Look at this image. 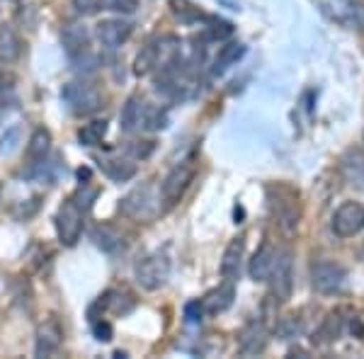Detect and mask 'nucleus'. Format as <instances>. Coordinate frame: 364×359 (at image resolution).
I'll list each match as a JSON object with an SVG mask.
<instances>
[{"mask_svg": "<svg viewBox=\"0 0 364 359\" xmlns=\"http://www.w3.org/2000/svg\"><path fill=\"white\" fill-rule=\"evenodd\" d=\"M90 207V202L80 204V197H70L56 214V231L63 245H75L83 233L85 223V209Z\"/></svg>", "mask_w": 364, "mask_h": 359, "instance_id": "f257e3e1", "label": "nucleus"}, {"mask_svg": "<svg viewBox=\"0 0 364 359\" xmlns=\"http://www.w3.org/2000/svg\"><path fill=\"white\" fill-rule=\"evenodd\" d=\"M311 286L318 294H343L348 286V269L333 260H316L311 264Z\"/></svg>", "mask_w": 364, "mask_h": 359, "instance_id": "f03ea898", "label": "nucleus"}, {"mask_svg": "<svg viewBox=\"0 0 364 359\" xmlns=\"http://www.w3.org/2000/svg\"><path fill=\"white\" fill-rule=\"evenodd\" d=\"M134 277H136L139 286H144V289H149V291L161 289L170 277V260L163 252H151V255L141 257L136 262Z\"/></svg>", "mask_w": 364, "mask_h": 359, "instance_id": "7ed1b4c3", "label": "nucleus"}, {"mask_svg": "<svg viewBox=\"0 0 364 359\" xmlns=\"http://www.w3.org/2000/svg\"><path fill=\"white\" fill-rule=\"evenodd\" d=\"M61 100L66 102V107L73 112V114H92L102 107V92L97 87H92L90 83H68L63 85L61 90Z\"/></svg>", "mask_w": 364, "mask_h": 359, "instance_id": "20e7f679", "label": "nucleus"}, {"mask_svg": "<svg viewBox=\"0 0 364 359\" xmlns=\"http://www.w3.org/2000/svg\"><path fill=\"white\" fill-rule=\"evenodd\" d=\"M267 279L272 282V294L277 296V301H289L291 289H294V255H291V250L274 252V262Z\"/></svg>", "mask_w": 364, "mask_h": 359, "instance_id": "39448f33", "label": "nucleus"}, {"mask_svg": "<svg viewBox=\"0 0 364 359\" xmlns=\"http://www.w3.org/2000/svg\"><path fill=\"white\" fill-rule=\"evenodd\" d=\"M331 228L338 238H352L364 231V207L360 202H343L333 214Z\"/></svg>", "mask_w": 364, "mask_h": 359, "instance_id": "423d86ee", "label": "nucleus"}, {"mask_svg": "<svg viewBox=\"0 0 364 359\" xmlns=\"http://www.w3.org/2000/svg\"><path fill=\"white\" fill-rule=\"evenodd\" d=\"M272 209L277 216V223L284 233H294L301 219V209H299V194L289 187H277V199H272Z\"/></svg>", "mask_w": 364, "mask_h": 359, "instance_id": "0eeeda50", "label": "nucleus"}, {"mask_svg": "<svg viewBox=\"0 0 364 359\" xmlns=\"http://www.w3.org/2000/svg\"><path fill=\"white\" fill-rule=\"evenodd\" d=\"M195 180V166L192 163H180L166 175L161 185V197L166 204H178L182 199V194L187 192V187Z\"/></svg>", "mask_w": 364, "mask_h": 359, "instance_id": "6e6552de", "label": "nucleus"}, {"mask_svg": "<svg viewBox=\"0 0 364 359\" xmlns=\"http://www.w3.org/2000/svg\"><path fill=\"white\" fill-rule=\"evenodd\" d=\"M63 343V331L61 323L56 318H49L46 323H42L37 331V343H34V352L37 357H51L58 352V347Z\"/></svg>", "mask_w": 364, "mask_h": 359, "instance_id": "1a4fd4ad", "label": "nucleus"}, {"mask_svg": "<svg viewBox=\"0 0 364 359\" xmlns=\"http://www.w3.org/2000/svg\"><path fill=\"white\" fill-rule=\"evenodd\" d=\"M122 211L127 216H132V219H151L156 214V199L151 197V187L144 185L139 190H134L122 202Z\"/></svg>", "mask_w": 364, "mask_h": 359, "instance_id": "9d476101", "label": "nucleus"}, {"mask_svg": "<svg viewBox=\"0 0 364 359\" xmlns=\"http://www.w3.org/2000/svg\"><path fill=\"white\" fill-rule=\"evenodd\" d=\"M132 22L127 20H102L97 25V39L107 49H119L132 37Z\"/></svg>", "mask_w": 364, "mask_h": 359, "instance_id": "9b49d317", "label": "nucleus"}, {"mask_svg": "<svg viewBox=\"0 0 364 359\" xmlns=\"http://www.w3.org/2000/svg\"><path fill=\"white\" fill-rule=\"evenodd\" d=\"M267 347V331L260 321H250L248 326L240 331L238 335V350L240 355L252 357V355H260L262 350Z\"/></svg>", "mask_w": 364, "mask_h": 359, "instance_id": "f8f14e48", "label": "nucleus"}, {"mask_svg": "<svg viewBox=\"0 0 364 359\" xmlns=\"http://www.w3.org/2000/svg\"><path fill=\"white\" fill-rule=\"evenodd\" d=\"M61 44L66 49V54L70 58H78V56H85L87 54V46H90V32H87L85 25H66L61 32Z\"/></svg>", "mask_w": 364, "mask_h": 359, "instance_id": "ddd939ff", "label": "nucleus"}, {"mask_svg": "<svg viewBox=\"0 0 364 359\" xmlns=\"http://www.w3.org/2000/svg\"><path fill=\"white\" fill-rule=\"evenodd\" d=\"M245 255V238H233L228 243V248L224 250V257H221V274L224 279L233 282L240 272V262H243Z\"/></svg>", "mask_w": 364, "mask_h": 359, "instance_id": "4468645a", "label": "nucleus"}, {"mask_svg": "<svg viewBox=\"0 0 364 359\" xmlns=\"http://www.w3.org/2000/svg\"><path fill=\"white\" fill-rule=\"evenodd\" d=\"M144 117H146V102L139 95H132L122 107L119 114V127L122 132H136V129L144 124Z\"/></svg>", "mask_w": 364, "mask_h": 359, "instance_id": "2eb2a0df", "label": "nucleus"}, {"mask_svg": "<svg viewBox=\"0 0 364 359\" xmlns=\"http://www.w3.org/2000/svg\"><path fill=\"white\" fill-rule=\"evenodd\" d=\"M272 262H274V248L269 243H262L257 252L252 255V260L248 264V274L250 279L255 282H267L269 277V269H272Z\"/></svg>", "mask_w": 364, "mask_h": 359, "instance_id": "dca6fc26", "label": "nucleus"}, {"mask_svg": "<svg viewBox=\"0 0 364 359\" xmlns=\"http://www.w3.org/2000/svg\"><path fill=\"white\" fill-rule=\"evenodd\" d=\"M233 296H236V291H233V284L226 279V284L224 286H219V289H214V291H209L207 294V299L202 301L204 306V311L207 314H221V311H226L228 306L233 304Z\"/></svg>", "mask_w": 364, "mask_h": 359, "instance_id": "f3484780", "label": "nucleus"}, {"mask_svg": "<svg viewBox=\"0 0 364 359\" xmlns=\"http://www.w3.org/2000/svg\"><path fill=\"white\" fill-rule=\"evenodd\" d=\"M22 54V42L13 27H0V61L13 63Z\"/></svg>", "mask_w": 364, "mask_h": 359, "instance_id": "a211bd4d", "label": "nucleus"}, {"mask_svg": "<svg viewBox=\"0 0 364 359\" xmlns=\"http://www.w3.org/2000/svg\"><path fill=\"white\" fill-rule=\"evenodd\" d=\"M343 333V318L340 314H328L326 321L321 323V328L314 335V343L316 345H328V343H336Z\"/></svg>", "mask_w": 364, "mask_h": 359, "instance_id": "6ab92c4d", "label": "nucleus"}, {"mask_svg": "<svg viewBox=\"0 0 364 359\" xmlns=\"http://www.w3.org/2000/svg\"><path fill=\"white\" fill-rule=\"evenodd\" d=\"M92 240H95L97 248H102L105 252H114L124 245L122 233L117 231L114 226H107V223H105V226H97L95 231H92Z\"/></svg>", "mask_w": 364, "mask_h": 359, "instance_id": "aec40b11", "label": "nucleus"}, {"mask_svg": "<svg viewBox=\"0 0 364 359\" xmlns=\"http://www.w3.org/2000/svg\"><path fill=\"white\" fill-rule=\"evenodd\" d=\"M49 149H51V134L46 132V129H34V134L29 136V144H27L29 161H34V163L44 161Z\"/></svg>", "mask_w": 364, "mask_h": 359, "instance_id": "412c9836", "label": "nucleus"}, {"mask_svg": "<svg viewBox=\"0 0 364 359\" xmlns=\"http://www.w3.org/2000/svg\"><path fill=\"white\" fill-rule=\"evenodd\" d=\"M107 134V122H92V124H85L78 132V141L83 146H97L102 144V136Z\"/></svg>", "mask_w": 364, "mask_h": 359, "instance_id": "4be33fe9", "label": "nucleus"}, {"mask_svg": "<svg viewBox=\"0 0 364 359\" xmlns=\"http://www.w3.org/2000/svg\"><path fill=\"white\" fill-rule=\"evenodd\" d=\"M243 54H245V46L243 44H238V42L226 44L224 49L219 51V58H216V70L221 73V70H226L228 66H233V63H236Z\"/></svg>", "mask_w": 364, "mask_h": 359, "instance_id": "5701e85b", "label": "nucleus"}, {"mask_svg": "<svg viewBox=\"0 0 364 359\" xmlns=\"http://www.w3.org/2000/svg\"><path fill=\"white\" fill-rule=\"evenodd\" d=\"M105 173H107L112 180L124 182L129 178H134L136 168H134V163H127V161H107L105 163Z\"/></svg>", "mask_w": 364, "mask_h": 359, "instance_id": "b1692460", "label": "nucleus"}, {"mask_svg": "<svg viewBox=\"0 0 364 359\" xmlns=\"http://www.w3.org/2000/svg\"><path fill=\"white\" fill-rule=\"evenodd\" d=\"M299 333H301V318H299L296 314L284 316V318L279 321L277 335H279L282 340H291V338H296Z\"/></svg>", "mask_w": 364, "mask_h": 359, "instance_id": "393cba45", "label": "nucleus"}, {"mask_svg": "<svg viewBox=\"0 0 364 359\" xmlns=\"http://www.w3.org/2000/svg\"><path fill=\"white\" fill-rule=\"evenodd\" d=\"M105 10H114V13H134L139 8V0H100Z\"/></svg>", "mask_w": 364, "mask_h": 359, "instance_id": "a878e982", "label": "nucleus"}, {"mask_svg": "<svg viewBox=\"0 0 364 359\" xmlns=\"http://www.w3.org/2000/svg\"><path fill=\"white\" fill-rule=\"evenodd\" d=\"M73 8L78 15H95L102 8V3L100 0H73Z\"/></svg>", "mask_w": 364, "mask_h": 359, "instance_id": "bb28decb", "label": "nucleus"}, {"mask_svg": "<svg viewBox=\"0 0 364 359\" xmlns=\"http://www.w3.org/2000/svg\"><path fill=\"white\" fill-rule=\"evenodd\" d=\"M92 333L100 343H109L112 340V326L107 321H92Z\"/></svg>", "mask_w": 364, "mask_h": 359, "instance_id": "cd10ccee", "label": "nucleus"}, {"mask_svg": "<svg viewBox=\"0 0 364 359\" xmlns=\"http://www.w3.org/2000/svg\"><path fill=\"white\" fill-rule=\"evenodd\" d=\"M202 316H204L202 301H190V304L185 306V318L190 323H199V321H202Z\"/></svg>", "mask_w": 364, "mask_h": 359, "instance_id": "c85d7f7f", "label": "nucleus"}, {"mask_svg": "<svg viewBox=\"0 0 364 359\" xmlns=\"http://www.w3.org/2000/svg\"><path fill=\"white\" fill-rule=\"evenodd\" d=\"M10 83H13V78H10V75L0 73V95H3L5 90H10Z\"/></svg>", "mask_w": 364, "mask_h": 359, "instance_id": "c756f323", "label": "nucleus"}]
</instances>
